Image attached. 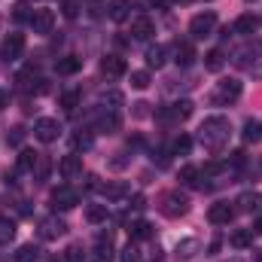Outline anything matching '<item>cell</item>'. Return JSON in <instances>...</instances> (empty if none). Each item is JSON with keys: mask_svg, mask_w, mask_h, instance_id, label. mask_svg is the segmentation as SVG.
I'll list each match as a JSON object with an SVG mask.
<instances>
[{"mask_svg": "<svg viewBox=\"0 0 262 262\" xmlns=\"http://www.w3.org/2000/svg\"><path fill=\"white\" fill-rule=\"evenodd\" d=\"M259 128H262V122H259Z\"/></svg>", "mask_w": 262, "mask_h": 262, "instance_id": "51", "label": "cell"}, {"mask_svg": "<svg viewBox=\"0 0 262 262\" xmlns=\"http://www.w3.org/2000/svg\"><path fill=\"white\" fill-rule=\"evenodd\" d=\"M259 55H262V43H259V40H253V43H247V46H244V49L238 52V58H235V61H238V64H247L250 58L256 61Z\"/></svg>", "mask_w": 262, "mask_h": 262, "instance_id": "20", "label": "cell"}, {"mask_svg": "<svg viewBox=\"0 0 262 262\" xmlns=\"http://www.w3.org/2000/svg\"><path fill=\"white\" fill-rule=\"evenodd\" d=\"M58 131H61V125H58V119H37L34 122V137L40 140V143H52L55 137H58Z\"/></svg>", "mask_w": 262, "mask_h": 262, "instance_id": "8", "label": "cell"}, {"mask_svg": "<svg viewBox=\"0 0 262 262\" xmlns=\"http://www.w3.org/2000/svg\"><path fill=\"white\" fill-rule=\"evenodd\" d=\"M73 143H76V146H82V149H89V146H92V137H82V134H79Z\"/></svg>", "mask_w": 262, "mask_h": 262, "instance_id": "44", "label": "cell"}, {"mask_svg": "<svg viewBox=\"0 0 262 262\" xmlns=\"http://www.w3.org/2000/svg\"><path fill=\"white\" fill-rule=\"evenodd\" d=\"M195 46H192V43H177V58H174V61H177V64L180 67H189V64H195Z\"/></svg>", "mask_w": 262, "mask_h": 262, "instance_id": "17", "label": "cell"}, {"mask_svg": "<svg viewBox=\"0 0 262 262\" xmlns=\"http://www.w3.org/2000/svg\"><path fill=\"white\" fill-rule=\"evenodd\" d=\"M101 70H104V76H110V79H116V76H122L128 67H125V61L119 58V55H107L104 61H101Z\"/></svg>", "mask_w": 262, "mask_h": 262, "instance_id": "15", "label": "cell"}, {"mask_svg": "<svg viewBox=\"0 0 262 262\" xmlns=\"http://www.w3.org/2000/svg\"><path fill=\"white\" fill-rule=\"evenodd\" d=\"M134 116H146V104H134Z\"/></svg>", "mask_w": 262, "mask_h": 262, "instance_id": "46", "label": "cell"}, {"mask_svg": "<svg viewBox=\"0 0 262 262\" xmlns=\"http://www.w3.org/2000/svg\"><path fill=\"white\" fill-rule=\"evenodd\" d=\"M253 232H262V216L256 220V226H253Z\"/></svg>", "mask_w": 262, "mask_h": 262, "instance_id": "48", "label": "cell"}, {"mask_svg": "<svg viewBox=\"0 0 262 262\" xmlns=\"http://www.w3.org/2000/svg\"><path fill=\"white\" fill-rule=\"evenodd\" d=\"M6 104H9V95H6V92H0V110H3Z\"/></svg>", "mask_w": 262, "mask_h": 262, "instance_id": "47", "label": "cell"}, {"mask_svg": "<svg viewBox=\"0 0 262 262\" xmlns=\"http://www.w3.org/2000/svg\"><path fill=\"white\" fill-rule=\"evenodd\" d=\"M37 156H40V152H34V149H21V152H18V171H34Z\"/></svg>", "mask_w": 262, "mask_h": 262, "instance_id": "27", "label": "cell"}, {"mask_svg": "<svg viewBox=\"0 0 262 262\" xmlns=\"http://www.w3.org/2000/svg\"><path fill=\"white\" fill-rule=\"evenodd\" d=\"M253 262H262V253H256V259H253Z\"/></svg>", "mask_w": 262, "mask_h": 262, "instance_id": "49", "label": "cell"}, {"mask_svg": "<svg viewBox=\"0 0 262 262\" xmlns=\"http://www.w3.org/2000/svg\"><path fill=\"white\" fill-rule=\"evenodd\" d=\"M241 98V79H223L220 85H216V92H213V104H232V101H238Z\"/></svg>", "mask_w": 262, "mask_h": 262, "instance_id": "3", "label": "cell"}, {"mask_svg": "<svg viewBox=\"0 0 262 262\" xmlns=\"http://www.w3.org/2000/svg\"><path fill=\"white\" fill-rule=\"evenodd\" d=\"M58 104H61V107H64L67 113H73V110H76V107H79V92H76V89H67L64 95H61V98H58Z\"/></svg>", "mask_w": 262, "mask_h": 262, "instance_id": "29", "label": "cell"}, {"mask_svg": "<svg viewBox=\"0 0 262 262\" xmlns=\"http://www.w3.org/2000/svg\"><path fill=\"white\" fill-rule=\"evenodd\" d=\"M213 28H216V12H198L195 18L189 21V34L195 37V40H204V37H210L213 34Z\"/></svg>", "mask_w": 262, "mask_h": 262, "instance_id": "2", "label": "cell"}, {"mask_svg": "<svg viewBox=\"0 0 262 262\" xmlns=\"http://www.w3.org/2000/svg\"><path fill=\"white\" fill-rule=\"evenodd\" d=\"M128 235L134 238V241H143V238H149L152 235V226L146 223V220H134L128 226Z\"/></svg>", "mask_w": 262, "mask_h": 262, "instance_id": "24", "label": "cell"}, {"mask_svg": "<svg viewBox=\"0 0 262 262\" xmlns=\"http://www.w3.org/2000/svg\"><path fill=\"white\" fill-rule=\"evenodd\" d=\"M156 34V25H152V18H146V15H137L134 21H131V37L134 40H149Z\"/></svg>", "mask_w": 262, "mask_h": 262, "instance_id": "14", "label": "cell"}, {"mask_svg": "<svg viewBox=\"0 0 262 262\" xmlns=\"http://www.w3.org/2000/svg\"><path fill=\"white\" fill-rule=\"evenodd\" d=\"M204 67H207L210 73H220V70L226 67V55H223V49H210V52L204 55Z\"/></svg>", "mask_w": 262, "mask_h": 262, "instance_id": "19", "label": "cell"}, {"mask_svg": "<svg viewBox=\"0 0 262 262\" xmlns=\"http://www.w3.org/2000/svg\"><path fill=\"white\" fill-rule=\"evenodd\" d=\"M21 140H25V128H12V134H9V143H12V146H21Z\"/></svg>", "mask_w": 262, "mask_h": 262, "instance_id": "43", "label": "cell"}, {"mask_svg": "<svg viewBox=\"0 0 262 262\" xmlns=\"http://www.w3.org/2000/svg\"><path fill=\"white\" fill-rule=\"evenodd\" d=\"M49 262H64V256H61V259H49Z\"/></svg>", "mask_w": 262, "mask_h": 262, "instance_id": "50", "label": "cell"}, {"mask_svg": "<svg viewBox=\"0 0 262 262\" xmlns=\"http://www.w3.org/2000/svg\"><path fill=\"white\" fill-rule=\"evenodd\" d=\"M64 262H82V250L79 247H70L64 253Z\"/></svg>", "mask_w": 262, "mask_h": 262, "instance_id": "42", "label": "cell"}, {"mask_svg": "<svg viewBox=\"0 0 262 262\" xmlns=\"http://www.w3.org/2000/svg\"><path fill=\"white\" fill-rule=\"evenodd\" d=\"M101 192L107 198H119V195H125V186L122 183H110V186H101Z\"/></svg>", "mask_w": 262, "mask_h": 262, "instance_id": "38", "label": "cell"}, {"mask_svg": "<svg viewBox=\"0 0 262 262\" xmlns=\"http://www.w3.org/2000/svg\"><path fill=\"white\" fill-rule=\"evenodd\" d=\"M58 171H61V177H64V180L79 177V174H82V159H79L76 152H70V156H64V159L58 162Z\"/></svg>", "mask_w": 262, "mask_h": 262, "instance_id": "13", "label": "cell"}, {"mask_svg": "<svg viewBox=\"0 0 262 262\" xmlns=\"http://www.w3.org/2000/svg\"><path fill=\"white\" fill-rule=\"evenodd\" d=\"M207 220H210L213 226H229V223L235 220V207H232L229 201H216V204H210Z\"/></svg>", "mask_w": 262, "mask_h": 262, "instance_id": "9", "label": "cell"}, {"mask_svg": "<svg viewBox=\"0 0 262 262\" xmlns=\"http://www.w3.org/2000/svg\"><path fill=\"white\" fill-rule=\"evenodd\" d=\"M122 262H140V250L134 247V244H128L125 250H122V256H119Z\"/></svg>", "mask_w": 262, "mask_h": 262, "instance_id": "39", "label": "cell"}, {"mask_svg": "<svg viewBox=\"0 0 262 262\" xmlns=\"http://www.w3.org/2000/svg\"><path fill=\"white\" fill-rule=\"evenodd\" d=\"M189 149H192V137H186V134L174 137V143H171V152H174V156H186Z\"/></svg>", "mask_w": 262, "mask_h": 262, "instance_id": "33", "label": "cell"}, {"mask_svg": "<svg viewBox=\"0 0 262 262\" xmlns=\"http://www.w3.org/2000/svg\"><path fill=\"white\" fill-rule=\"evenodd\" d=\"M195 250H198L195 238H186V241H180V244H177V253H180V256H195Z\"/></svg>", "mask_w": 262, "mask_h": 262, "instance_id": "35", "label": "cell"}, {"mask_svg": "<svg viewBox=\"0 0 262 262\" xmlns=\"http://www.w3.org/2000/svg\"><path fill=\"white\" fill-rule=\"evenodd\" d=\"M79 67H82V58H76V55H67V58H61V61L55 64V70H58L61 76H73Z\"/></svg>", "mask_w": 262, "mask_h": 262, "instance_id": "23", "label": "cell"}, {"mask_svg": "<svg viewBox=\"0 0 262 262\" xmlns=\"http://www.w3.org/2000/svg\"><path fill=\"white\" fill-rule=\"evenodd\" d=\"M49 171H52V162H49V156H37V165H34V177L37 180H46L49 177Z\"/></svg>", "mask_w": 262, "mask_h": 262, "instance_id": "28", "label": "cell"}, {"mask_svg": "<svg viewBox=\"0 0 262 262\" xmlns=\"http://www.w3.org/2000/svg\"><path fill=\"white\" fill-rule=\"evenodd\" d=\"M186 210H189V198L180 195V192H171V195H165V201H162V213L171 216V220L183 216Z\"/></svg>", "mask_w": 262, "mask_h": 262, "instance_id": "7", "label": "cell"}, {"mask_svg": "<svg viewBox=\"0 0 262 262\" xmlns=\"http://www.w3.org/2000/svg\"><path fill=\"white\" fill-rule=\"evenodd\" d=\"M15 238V223L9 216H0V244H9Z\"/></svg>", "mask_w": 262, "mask_h": 262, "instance_id": "31", "label": "cell"}, {"mask_svg": "<svg viewBox=\"0 0 262 262\" xmlns=\"http://www.w3.org/2000/svg\"><path fill=\"white\" fill-rule=\"evenodd\" d=\"M64 232H67V226H64V220H58V216H49V220L40 223V235H43L46 241H55V238H61Z\"/></svg>", "mask_w": 262, "mask_h": 262, "instance_id": "12", "label": "cell"}, {"mask_svg": "<svg viewBox=\"0 0 262 262\" xmlns=\"http://www.w3.org/2000/svg\"><path fill=\"white\" fill-rule=\"evenodd\" d=\"M76 9H79V6H76L73 0H64V3H61V12H64L67 18H76Z\"/></svg>", "mask_w": 262, "mask_h": 262, "instance_id": "41", "label": "cell"}, {"mask_svg": "<svg viewBox=\"0 0 262 262\" xmlns=\"http://www.w3.org/2000/svg\"><path fill=\"white\" fill-rule=\"evenodd\" d=\"M40 259V247L37 244H21L18 253H15V262H37Z\"/></svg>", "mask_w": 262, "mask_h": 262, "instance_id": "26", "label": "cell"}, {"mask_svg": "<svg viewBox=\"0 0 262 262\" xmlns=\"http://www.w3.org/2000/svg\"><path fill=\"white\" fill-rule=\"evenodd\" d=\"M119 125H122L119 113H116V110H107V113L101 116V122H98V131H101V134H116Z\"/></svg>", "mask_w": 262, "mask_h": 262, "instance_id": "16", "label": "cell"}, {"mask_svg": "<svg viewBox=\"0 0 262 262\" xmlns=\"http://www.w3.org/2000/svg\"><path fill=\"white\" fill-rule=\"evenodd\" d=\"M21 52H25V37H21V34H9V37L0 43V58H3L6 64H9V61H18Z\"/></svg>", "mask_w": 262, "mask_h": 262, "instance_id": "5", "label": "cell"}, {"mask_svg": "<svg viewBox=\"0 0 262 262\" xmlns=\"http://www.w3.org/2000/svg\"><path fill=\"white\" fill-rule=\"evenodd\" d=\"M238 207H241V210H247V213L262 210V195H259V192H244V195L238 198Z\"/></svg>", "mask_w": 262, "mask_h": 262, "instance_id": "21", "label": "cell"}, {"mask_svg": "<svg viewBox=\"0 0 262 262\" xmlns=\"http://www.w3.org/2000/svg\"><path fill=\"white\" fill-rule=\"evenodd\" d=\"M156 116H159L162 122H183V119L192 116V101H177V104H171V107H162Z\"/></svg>", "mask_w": 262, "mask_h": 262, "instance_id": "4", "label": "cell"}, {"mask_svg": "<svg viewBox=\"0 0 262 262\" xmlns=\"http://www.w3.org/2000/svg\"><path fill=\"white\" fill-rule=\"evenodd\" d=\"M52 28H55V12H52V9H34V15H31V31L40 34V37H46V34H52Z\"/></svg>", "mask_w": 262, "mask_h": 262, "instance_id": "6", "label": "cell"}, {"mask_svg": "<svg viewBox=\"0 0 262 262\" xmlns=\"http://www.w3.org/2000/svg\"><path fill=\"white\" fill-rule=\"evenodd\" d=\"M198 177H201V171H198L195 165H183V168H180V183L198 186Z\"/></svg>", "mask_w": 262, "mask_h": 262, "instance_id": "30", "label": "cell"}, {"mask_svg": "<svg viewBox=\"0 0 262 262\" xmlns=\"http://www.w3.org/2000/svg\"><path fill=\"white\" fill-rule=\"evenodd\" d=\"M250 3H253V0H250Z\"/></svg>", "mask_w": 262, "mask_h": 262, "instance_id": "52", "label": "cell"}, {"mask_svg": "<svg viewBox=\"0 0 262 262\" xmlns=\"http://www.w3.org/2000/svg\"><path fill=\"white\" fill-rule=\"evenodd\" d=\"M85 220L89 223H104L107 220V207L104 204H89L85 207Z\"/></svg>", "mask_w": 262, "mask_h": 262, "instance_id": "34", "label": "cell"}, {"mask_svg": "<svg viewBox=\"0 0 262 262\" xmlns=\"http://www.w3.org/2000/svg\"><path fill=\"white\" fill-rule=\"evenodd\" d=\"M229 134H232V125H229L226 116H210V119H204V125L198 128V140H201L207 149H220V146L229 140Z\"/></svg>", "mask_w": 262, "mask_h": 262, "instance_id": "1", "label": "cell"}, {"mask_svg": "<svg viewBox=\"0 0 262 262\" xmlns=\"http://www.w3.org/2000/svg\"><path fill=\"white\" fill-rule=\"evenodd\" d=\"M92 262H113V238L110 235H98L95 250H92Z\"/></svg>", "mask_w": 262, "mask_h": 262, "instance_id": "11", "label": "cell"}, {"mask_svg": "<svg viewBox=\"0 0 262 262\" xmlns=\"http://www.w3.org/2000/svg\"><path fill=\"white\" fill-rule=\"evenodd\" d=\"M131 85H134V89H146V85H149V73H146V70H134V73H131Z\"/></svg>", "mask_w": 262, "mask_h": 262, "instance_id": "36", "label": "cell"}, {"mask_svg": "<svg viewBox=\"0 0 262 262\" xmlns=\"http://www.w3.org/2000/svg\"><path fill=\"white\" fill-rule=\"evenodd\" d=\"M259 137H262L259 122H253V119H250V122L244 125V140H259Z\"/></svg>", "mask_w": 262, "mask_h": 262, "instance_id": "37", "label": "cell"}, {"mask_svg": "<svg viewBox=\"0 0 262 262\" xmlns=\"http://www.w3.org/2000/svg\"><path fill=\"white\" fill-rule=\"evenodd\" d=\"M104 104H110V107H107V110H116V107H119V104H122V95H119V92H116V89H113V92H107V95H104Z\"/></svg>", "mask_w": 262, "mask_h": 262, "instance_id": "40", "label": "cell"}, {"mask_svg": "<svg viewBox=\"0 0 262 262\" xmlns=\"http://www.w3.org/2000/svg\"><path fill=\"white\" fill-rule=\"evenodd\" d=\"M131 207H134V210H143V195H134V198H131Z\"/></svg>", "mask_w": 262, "mask_h": 262, "instance_id": "45", "label": "cell"}, {"mask_svg": "<svg viewBox=\"0 0 262 262\" xmlns=\"http://www.w3.org/2000/svg\"><path fill=\"white\" fill-rule=\"evenodd\" d=\"M256 25H259V21H256L253 15H241V18L235 21V34H253Z\"/></svg>", "mask_w": 262, "mask_h": 262, "instance_id": "32", "label": "cell"}, {"mask_svg": "<svg viewBox=\"0 0 262 262\" xmlns=\"http://www.w3.org/2000/svg\"><path fill=\"white\" fill-rule=\"evenodd\" d=\"M232 247L235 250H244V247H250L253 244V229H238V232H232Z\"/></svg>", "mask_w": 262, "mask_h": 262, "instance_id": "22", "label": "cell"}, {"mask_svg": "<svg viewBox=\"0 0 262 262\" xmlns=\"http://www.w3.org/2000/svg\"><path fill=\"white\" fill-rule=\"evenodd\" d=\"M165 55H168V49H165V46H149V49H146V64L159 70V67L165 64V61H168Z\"/></svg>", "mask_w": 262, "mask_h": 262, "instance_id": "25", "label": "cell"}, {"mask_svg": "<svg viewBox=\"0 0 262 262\" xmlns=\"http://www.w3.org/2000/svg\"><path fill=\"white\" fill-rule=\"evenodd\" d=\"M128 9H131L128 0H110V6H107V15H110L113 21H125V18H128Z\"/></svg>", "mask_w": 262, "mask_h": 262, "instance_id": "18", "label": "cell"}, {"mask_svg": "<svg viewBox=\"0 0 262 262\" xmlns=\"http://www.w3.org/2000/svg\"><path fill=\"white\" fill-rule=\"evenodd\" d=\"M76 204H79V192L70 189V186H58V189L52 192V207H55V210H70V207H76Z\"/></svg>", "mask_w": 262, "mask_h": 262, "instance_id": "10", "label": "cell"}]
</instances>
